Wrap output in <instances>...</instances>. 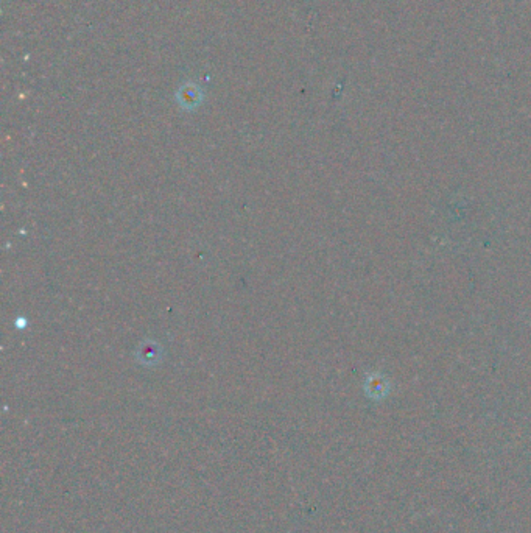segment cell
<instances>
[{
    "label": "cell",
    "mask_w": 531,
    "mask_h": 533,
    "mask_svg": "<svg viewBox=\"0 0 531 533\" xmlns=\"http://www.w3.org/2000/svg\"><path fill=\"white\" fill-rule=\"evenodd\" d=\"M137 360L148 367L157 365L162 360V348L153 340L142 343L137 351Z\"/></svg>",
    "instance_id": "cell-1"
}]
</instances>
